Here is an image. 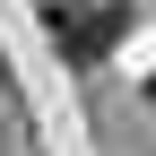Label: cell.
Listing matches in <instances>:
<instances>
[{
  "label": "cell",
  "instance_id": "7a4b0ae2",
  "mask_svg": "<svg viewBox=\"0 0 156 156\" xmlns=\"http://www.w3.org/2000/svg\"><path fill=\"white\" fill-rule=\"evenodd\" d=\"M147 104H156V78H147Z\"/></svg>",
  "mask_w": 156,
  "mask_h": 156
},
{
  "label": "cell",
  "instance_id": "6da1fadb",
  "mask_svg": "<svg viewBox=\"0 0 156 156\" xmlns=\"http://www.w3.org/2000/svg\"><path fill=\"white\" fill-rule=\"evenodd\" d=\"M52 44H61V61L95 69L113 44H122V9H104V0H61V9H52Z\"/></svg>",
  "mask_w": 156,
  "mask_h": 156
}]
</instances>
